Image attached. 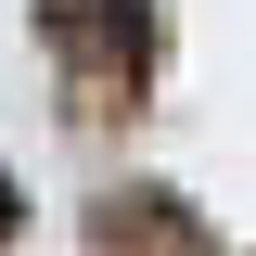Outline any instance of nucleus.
I'll return each mask as SVG.
<instances>
[{"instance_id":"f257e3e1","label":"nucleus","mask_w":256,"mask_h":256,"mask_svg":"<svg viewBox=\"0 0 256 256\" xmlns=\"http://www.w3.org/2000/svg\"><path fill=\"white\" fill-rule=\"evenodd\" d=\"M102 256H218V244H205V218L180 192H116L102 205Z\"/></svg>"}]
</instances>
